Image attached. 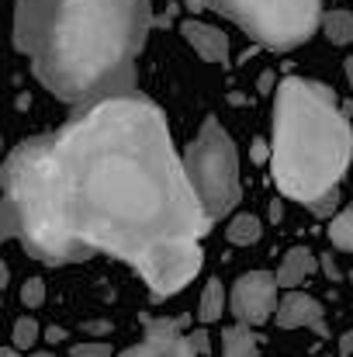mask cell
Masks as SVG:
<instances>
[{
	"mask_svg": "<svg viewBox=\"0 0 353 357\" xmlns=\"http://www.w3.org/2000/svg\"><path fill=\"white\" fill-rule=\"evenodd\" d=\"M329 243L343 253H353V205L329 219Z\"/></svg>",
	"mask_w": 353,
	"mask_h": 357,
	"instance_id": "9a60e30c",
	"label": "cell"
},
{
	"mask_svg": "<svg viewBox=\"0 0 353 357\" xmlns=\"http://www.w3.org/2000/svg\"><path fill=\"white\" fill-rule=\"evenodd\" d=\"M319 264H322V271H326L333 281L340 278V267H336V260H333V257H319Z\"/></svg>",
	"mask_w": 353,
	"mask_h": 357,
	"instance_id": "4316f807",
	"label": "cell"
},
{
	"mask_svg": "<svg viewBox=\"0 0 353 357\" xmlns=\"http://www.w3.org/2000/svg\"><path fill=\"white\" fill-rule=\"evenodd\" d=\"M347 278H350V281H353V271H350V274H347Z\"/></svg>",
	"mask_w": 353,
	"mask_h": 357,
	"instance_id": "836d02e7",
	"label": "cell"
},
{
	"mask_svg": "<svg viewBox=\"0 0 353 357\" xmlns=\"http://www.w3.org/2000/svg\"><path fill=\"white\" fill-rule=\"evenodd\" d=\"M277 278L270 271H246L239 274L229 291V312L235 316V323L242 326H263L267 319H274L277 312Z\"/></svg>",
	"mask_w": 353,
	"mask_h": 357,
	"instance_id": "8992f818",
	"label": "cell"
},
{
	"mask_svg": "<svg viewBox=\"0 0 353 357\" xmlns=\"http://www.w3.org/2000/svg\"><path fill=\"white\" fill-rule=\"evenodd\" d=\"M191 10H219L256 45L288 52L305 45L322 24V0H187Z\"/></svg>",
	"mask_w": 353,
	"mask_h": 357,
	"instance_id": "277c9868",
	"label": "cell"
},
{
	"mask_svg": "<svg viewBox=\"0 0 353 357\" xmlns=\"http://www.w3.org/2000/svg\"><path fill=\"white\" fill-rule=\"evenodd\" d=\"M28 357H56L52 351H38V354H28Z\"/></svg>",
	"mask_w": 353,
	"mask_h": 357,
	"instance_id": "1f68e13d",
	"label": "cell"
},
{
	"mask_svg": "<svg viewBox=\"0 0 353 357\" xmlns=\"http://www.w3.org/2000/svg\"><path fill=\"white\" fill-rule=\"evenodd\" d=\"M281 215H284V208H281V202H274V205H270V219H274V222H277V219H281Z\"/></svg>",
	"mask_w": 353,
	"mask_h": 357,
	"instance_id": "f1b7e54d",
	"label": "cell"
},
{
	"mask_svg": "<svg viewBox=\"0 0 353 357\" xmlns=\"http://www.w3.org/2000/svg\"><path fill=\"white\" fill-rule=\"evenodd\" d=\"M7 274H10V271H7V264L0 260V298H3V284H7Z\"/></svg>",
	"mask_w": 353,
	"mask_h": 357,
	"instance_id": "83f0119b",
	"label": "cell"
},
{
	"mask_svg": "<svg viewBox=\"0 0 353 357\" xmlns=\"http://www.w3.org/2000/svg\"><path fill=\"white\" fill-rule=\"evenodd\" d=\"M0 153H3V128H0Z\"/></svg>",
	"mask_w": 353,
	"mask_h": 357,
	"instance_id": "d6a6232c",
	"label": "cell"
},
{
	"mask_svg": "<svg viewBox=\"0 0 353 357\" xmlns=\"http://www.w3.org/2000/svg\"><path fill=\"white\" fill-rule=\"evenodd\" d=\"M340 357H353V330L340 337Z\"/></svg>",
	"mask_w": 353,
	"mask_h": 357,
	"instance_id": "484cf974",
	"label": "cell"
},
{
	"mask_svg": "<svg viewBox=\"0 0 353 357\" xmlns=\"http://www.w3.org/2000/svg\"><path fill=\"white\" fill-rule=\"evenodd\" d=\"M184 174L208 215V222L215 226L222 215H229L239 198H242V184H239V153H235L233 135L222 128L219 119H205L198 139L184 149Z\"/></svg>",
	"mask_w": 353,
	"mask_h": 357,
	"instance_id": "5b68a950",
	"label": "cell"
},
{
	"mask_svg": "<svg viewBox=\"0 0 353 357\" xmlns=\"http://www.w3.org/2000/svg\"><path fill=\"white\" fill-rule=\"evenodd\" d=\"M274 80H277V77H274V70L260 73V84H256V87H260V94H270V91H274Z\"/></svg>",
	"mask_w": 353,
	"mask_h": 357,
	"instance_id": "cb8c5ba5",
	"label": "cell"
},
{
	"mask_svg": "<svg viewBox=\"0 0 353 357\" xmlns=\"http://www.w3.org/2000/svg\"><path fill=\"white\" fill-rule=\"evenodd\" d=\"M226 309H229V295H226L222 281L212 278V281L205 284V291H201V305H198V319H201V326L219 323V319L226 316Z\"/></svg>",
	"mask_w": 353,
	"mask_h": 357,
	"instance_id": "7c38bea8",
	"label": "cell"
},
{
	"mask_svg": "<svg viewBox=\"0 0 353 357\" xmlns=\"http://www.w3.org/2000/svg\"><path fill=\"white\" fill-rule=\"evenodd\" d=\"M187 340H191V347H194V354L205 357L212 354V337H208V330L201 326V330H194V333H187Z\"/></svg>",
	"mask_w": 353,
	"mask_h": 357,
	"instance_id": "ffe728a7",
	"label": "cell"
},
{
	"mask_svg": "<svg viewBox=\"0 0 353 357\" xmlns=\"http://www.w3.org/2000/svg\"><path fill=\"white\" fill-rule=\"evenodd\" d=\"M0 357H21V354H17L14 347H0Z\"/></svg>",
	"mask_w": 353,
	"mask_h": 357,
	"instance_id": "4dcf8cb0",
	"label": "cell"
},
{
	"mask_svg": "<svg viewBox=\"0 0 353 357\" xmlns=\"http://www.w3.org/2000/svg\"><path fill=\"white\" fill-rule=\"evenodd\" d=\"M274 94L270 174L281 195L312 205L340 191L353 163V125L336 94L305 77H284Z\"/></svg>",
	"mask_w": 353,
	"mask_h": 357,
	"instance_id": "3957f363",
	"label": "cell"
},
{
	"mask_svg": "<svg viewBox=\"0 0 353 357\" xmlns=\"http://www.w3.org/2000/svg\"><path fill=\"white\" fill-rule=\"evenodd\" d=\"M7 239H17V212H14V205L0 195V243H7Z\"/></svg>",
	"mask_w": 353,
	"mask_h": 357,
	"instance_id": "e0dca14e",
	"label": "cell"
},
{
	"mask_svg": "<svg viewBox=\"0 0 353 357\" xmlns=\"http://www.w3.org/2000/svg\"><path fill=\"white\" fill-rule=\"evenodd\" d=\"M319 271V257L308 250V246H291L284 257H281V267H277V288L284 291H298V284H305L312 274Z\"/></svg>",
	"mask_w": 353,
	"mask_h": 357,
	"instance_id": "30bf717a",
	"label": "cell"
},
{
	"mask_svg": "<svg viewBox=\"0 0 353 357\" xmlns=\"http://www.w3.org/2000/svg\"><path fill=\"white\" fill-rule=\"evenodd\" d=\"M0 195L17 212V243L49 267L108 253L163 302L205 264L212 222L163 112L142 94L97 101L59 132L21 139L0 167Z\"/></svg>",
	"mask_w": 353,
	"mask_h": 357,
	"instance_id": "6da1fadb",
	"label": "cell"
},
{
	"mask_svg": "<svg viewBox=\"0 0 353 357\" xmlns=\"http://www.w3.org/2000/svg\"><path fill=\"white\" fill-rule=\"evenodd\" d=\"M42 337H45V340H49V344H59V340H66V337H70V333H66V330H63V326H49V330H45V333H42Z\"/></svg>",
	"mask_w": 353,
	"mask_h": 357,
	"instance_id": "d4e9b609",
	"label": "cell"
},
{
	"mask_svg": "<svg viewBox=\"0 0 353 357\" xmlns=\"http://www.w3.org/2000/svg\"><path fill=\"white\" fill-rule=\"evenodd\" d=\"M84 333H87V337H111V323H101V319H97V323H87Z\"/></svg>",
	"mask_w": 353,
	"mask_h": 357,
	"instance_id": "603a6c76",
	"label": "cell"
},
{
	"mask_svg": "<svg viewBox=\"0 0 353 357\" xmlns=\"http://www.w3.org/2000/svg\"><path fill=\"white\" fill-rule=\"evenodd\" d=\"M10 340H14L10 347H14L17 354H21V351H31V347L42 340V326H38L31 316H21V319L14 323V330H10Z\"/></svg>",
	"mask_w": 353,
	"mask_h": 357,
	"instance_id": "2e32d148",
	"label": "cell"
},
{
	"mask_svg": "<svg viewBox=\"0 0 353 357\" xmlns=\"http://www.w3.org/2000/svg\"><path fill=\"white\" fill-rule=\"evenodd\" d=\"M152 0H14V49L35 80L73 108L139 94Z\"/></svg>",
	"mask_w": 353,
	"mask_h": 357,
	"instance_id": "7a4b0ae2",
	"label": "cell"
},
{
	"mask_svg": "<svg viewBox=\"0 0 353 357\" xmlns=\"http://www.w3.org/2000/svg\"><path fill=\"white\" fill-rule=\"evenodd\" d=\"M260 354V337L256 330L235 323L222 330V357H256Z\"/></svg>",
	"mask_w": 353,
	"mask_h": 357,
	"instance_id": "8fae6325",
	"label": "cell"
},
{
	"mask_svg": "<svg viewBox=\"0 0 353 357\" xmlns=\"http://www.w3.org/2000/svg\"><path fill=\"white\" fill-rule=\"evenodd\" d=\"M322 35H326L333 45H350L353 42V10H343V7L322 10Z\"/></svg>",
	"mask_w": 353,
	"mask_h": 357,
	"instance_id": "4fadbf2b",
	"label": "cell"
},
{
	"mask_svg": "<svg viewBox=\"0 0 353 357\" xmlns=\"http://www.w3.org/2000/svg\"><path fill=\"white\" fill-rule=\"evenodd\" d=\"M180 35H184V42L205 59V63H229V35L222 31V28H215V24H208V21H201V17H187L184 24H180Z\"/></svg>",
	"mask_w": 353,
	"mask_h": 357,
	"instance_id": "9c48e42d",
	"label": "cell"
},
{
	"mask_svg": "<svg viewBox=\"0 0 353 357\" xmlns=\"http://www.w3.org/2000/svg\"><path fill=\"white\" fill-rule=\"evenodd\" d=\"M260 236H263V222L256 215H249V212L233 215V222L226 226V239L233 246H253V243H260Z\"/></svg>",
	"mask_w": 353,
	"mask_h": 357,
	"instance_id": "5bb4252c",
	"label": "cell"
},
{
	"mask_svg": "<svg viewBox=\"0 0 353 357\" xmlns=\"http://www.w3.org/2000/svg\"><path fill=\"white\" fill-rule=\"evenodd\" d=\"M336 202H340V191H333V195H326V198L312 202L308 208H312L315 215H333V212H336Z\"/></svg>",
	"mask_w": 353,
	"mask_h": 357,
	"instance_id": "44dd1931",
	"label": "cell"
},
{
	"mask_svg": "<svg viewBox=\"0 0 353 357\" xmlns=\"http://www.w3.org/2000/svg\"><path fill=\"white\" fill-rule=\"evenodd\" d=\"M187 316L166 319V316H146L142 319V340L125 347L118 357H198L187 340Z\"/></svg>",
	"mask_w": 353,
	"mask_h": 357,
	"instance_id": "52a82bcc",
	"label": "cell"
},
{
	"mask_svg": "<svg viewBox=\"0 0 353 357\" xmlns=\"http://www.w3.org/2000/svg\"><path fill=\"white\" fill-rule=\"evenodd\" d=\"M274 319H277L281 330H312V333H319V337H329L326 309H322V302L312 298L308 291H284L281 302H277Z\"/></svg>",
	"mask_w": 353,
	"mask_h": 357,
	"instance_id": "ba28073f",
	"label": "cell"
},
{
	"mask_svg": "<svg viewBox=\"0 0 353 357\" xmlns=\"http://www.w3.org/2000/svg\"><path fill=\"white\" fill-rule=\"evenodd\" d=\"M347 80H350V91H353V56L347 59Z\"/></svg>",
	"mask_w": 353,
	"mask_h": 357,
	"instance_id": "f546056e",
	"label": "cell"
},
{
	"mask_svg": "<svg viewBox=\"0 0 353 357\" xmlns=\"http://www.w3.org/2000/svg\"><path fill=\"white\" fill-rule=\"evenodd\" d=\"M111 340H84V344H73L70 357H111Z\"/></svg>",
	"mask_w": 353,
	"mask_h": 357,
	"instance_id": "ac0fdd59",
	"label": "cell"
},
{
	"mask_svg": "<svg viewBox=\"0 0 353 357\" xmlns=\"http://www.w3.org/2000/svg\"><path fill=\"white\" fill-rule=\"evenodd\" d=\"M249 153H253V160H256V163H267V160H270V142H263V139H253Z\"/></svg>",
	"mask_w": 353,
	"mask_h": 357,
	"instance_id": "7402d4cb",
	"label": "cell"
},
{
	"mask_svg": "<svg viewBox=\"0 0 353 357\" xmlns=\"http://www.w3.org/2000/svg\"><path fill=\"white\" fill-rule=\"evenodd\" d=\"M21 302H24L28 309H38V305L45 302V281H42V278H28V281L21 284Z\"/></svg>",
	"mask_w": 353,
	"mask_h": 357,
	"instance_id": "d6986e66",
	"label": "cell"
}]
</instances>
